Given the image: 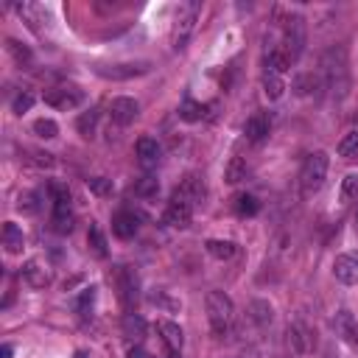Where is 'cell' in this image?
<instances>
[{"label": "cell", "mask_w": 358, "mask_h": 358, "mask_svg": "<svg viewBox=\"0 0 358 358\" xmlns=\"http://www.w3.org/2000/svg\"><path fill=\"white\" fill-rule=\"evenodd\" d=\"M148 67H151L148 62H126V64H109V67L98 64L95 73L103 76V78H112V81H126V78H134V76L148 73Z\"/></svg>", "instance_id": "9c48e42d"}, {"label": "cell", "mask_w": 358, "mask_h": 358, "mask_svg": "<svg viewBox=\"0 0 358 358\" xmlns=\"http://www.w3.org/2000/svg\"><path fill=\"white\" fill-rule=\"evenodd\" d=\"M34 134L42 137V140H53L59 134V126L50 117H39V120H34Z\"/></svg>", "instance_id": "f546056e"}, {"label": "cell", "mask_w": 358, "mask_h": 358, "mask_svg": "<svg viewBox=\"0 0 358 358\" xmlns=\"http://www.w3.org/2000/svg\"><path fill=\"white\" fill-rule=\"evenodd\" d=\"M53 196V229L59 235H67L73 229V207H70V190L62 182H50Z\"/></svg>", "instance_id": "5b68a950"}, {"label": "cell", "mask_w": 358, "mask_h": 358, "mask_svg": "<svg viewBox=\"0 0 358 358\" xmlns=\"http://www.w3.org/2000/svg\"><path fill=\"white\" fill-rule=\"evenodd\" d=\"M288 341H291L294 352H299V355L310 352V347H313V336H310V330H308L302 322H294V324L288 327Z\"/></svg>", "instance_id": "2e32d148"}, {"label": "cell", "mask_w": 358, "mask_h": 358, "mask_svg": "<svg viewBox=\"0 0 358 358\" xmlns=\"http://www.w3.org/2000/svg\"><path fill=\"white\" fill-rule=\"evenodd\" d=\"M243 134H246L249 143H263L268 137V115H263V112L252 115L243 126Z\"/></svg>", "instance_id": "e0dca14e"}, {"label": "cell", "mask_w": 358, "mask_h": 358, "mask_svg": "<svg viewBox=\"0 0 358 358\" xmlns=\"http://www.w3.org/2000/svg\"><path fill=\"white\" fill-rule=\"evenodd\" d=\"M232 299L224 294V291H210L207 294V319H210V327L215 336H224L232 324Z\"/></svg>", "instance_id": "7a4b0ae2"}, {"label": "cell", "mask_w": 358, "mask_h": 358, "mask_svg": "<svg viewBox=\"0 0 358 358\" xmlns=\"http://www.w3.org/2000/svg\"><path fill=\"white\" fill-rule=\"evenodd\" d=\"M87 241H90V246H92V252H95L98 257H106V238H103V232H101L98 227H90Z\"/></svg>", "instance_id": "836d02e7"}, {"label": "cell", "mask_w": 358, "mask_h": 358, "mask_svg": "<svg viewBox=\"0 0 358 358\" xmlns=\"http://www.w3.org/2000/svg\"><path fill=\"white\" fill-rule=\"evenodd\" d=\"M11 352H14V347H11V344H3V350H0V358H11Z\"/></svg>", "instance_id": "b9f144b4"}, {"label": "cell", "mask_w": 358, "mask_h": 358, "mask_svg": "<svg viewBox=\"0 0 358 358\" xmlns=\"http://www.w3.org/2000/svg\"><path fill=\"white\" fill-rule=\"evenodd\" d=\"M358 196V173H347L341 179V201H350Z\"/></svg>", "instance_id": "d590c367"}, {"label": "cell", "mask_w": 358, "mask_h": 358, "mask_svg": "<svg viewBox=\"0 0 358 358\" xmlns=\"http://www.w3.org/2000/svg\"><path fill=\"white\" fill-rule=\"evenodd\" d=\"M87 187H90L92 193H98V196H106V193H112V182H109V179H103V176H95V179H90V182H87Z\"/></svg>", "instance_id": "74e56055"}, {"label": "cell", "mask_w": 358, "mask_h": 358, "mask_svg": "<svg viewBox=\"0 0 358 358\" xmlns=\"http://www.w3.org/2000/svg\"><path fill=\"white\" fill-rule=\"evenodd\" d=\"M338 157H344V159L358 157V129H352V131H347V134L341 137V143H338Z\"/></svg>", "instance_id": "4316f807"}, {"label": "cell", "mask_w": 358, "mask_h": 358, "mask_svg": "<svg viewBox=\"0 0 358 358\" xmlns=\"http://www.w3.org/2000/svg\"><path fill=\"white\" fill-rule=\"evenodd\" d=\"M129 358H151V355H148L145 350H140V347H131V350H129Z\"/></svg>", "instance_id": "60d3db41"}, {"label": "cell", "mask_w": 358, "mask_h": 358, "mask_svg": "<svg viewBox=\"0 0 358 358\" xmlns=\"http://www.w3.org/2000/svg\"><path fill=\"white\" fill-rule=\"evenodd\" d=\"M257 210H260V201L252 193H241L235 199V213L238 215H257Z\"/></svg>", "instance_id": "f1b7e54d"}, {"label": "cell", "mask_w": 358, "mask_h": 358, "mask_svg": "<svg viewBox=\"0 0 358 358\" xmlns=\"http://www.w3.org/2000/svg\"><path fill=\"white\" fill-rule=\"evenodd\" d=\"M316 87H322V78L313 76V73H299V76L294 78V90H296V95H308V92L316 90Z\"/></svg>", "instance_id": "83f0119b"}, {"label": "cell", "mask_w": 358, "mask_h": 358, "mask_svg": "<svg viewBox=\"0 0 358 358\" xmlns=\"http://www.w3.org/2000/svg\"><path fill=\"white\" fill-rule=\"evenodd\" d=\"M159 333H162V341H165L168 352H179V350H182V344H185V333H182V327H179L176 322L162 319V322H159Z\"/></svg>", "instance_id": "ac0fdd59"}, {"label": "cell", "mask_w": 358, "mask_h": 358, "mask_svg": "<svg viewBox=\"0 0 358 358\" xmlns=\"http://www.w3.org/2000/svg\"><path fill=\"white\" fill-rule=\"evenodd\" d=\"M199 8H201L199 3H187V6L179 8L176 25H173V48H176V50L185 48V42H187V36H190V31H193V20H196Z\"/></svg>", "instance_id": "52a82bcc"}, {"label": "cell", "mask_w": 358, "mask_h": 358, "mask_svg": "<svg viewBox=\"0 0 358 358\" xmlns=\"http://www.w3.org/2000/svg\"><path fill=\"white\" fill-rule=\"evenodd\" d=\"M22 277H25L34 288H42V285H48V282H50V271H48V268H42V263H39V260H28V263L22 266Z\"/></svg>", "instance_id": "ffe728a7"}, {"label": "cell", "mask_w": 358, "mask_h": 358, "mask_svg": "<svg viewBox=\"0 0 358 358\" xmlns=\"http://www.w3.org/2000/svg\"><path fill=\"white\" fill-rule=\"evenodd\" d=\"M8 48H11V53H14V56H17L20 62H22V59H25V62L31 59V50H28V48H20L17 42H8Z\"/></svg>", "instance_id": "ab89813d"}, {"label": "cell", "mask_w": 358, "mask_h": 358, "mask_svg": "<svg viewBox=\"0 0 358 358\" xmlns=\"http://www.w3.org/2000/svg\"><path fill=\"white\" fill-rule=\"evenodd\" d=\"M249 316H252V322H255L257 327H266V324H271V305L263 302V299H252Z\"/></svg>", "instance_id": "cb8c5ba5"}, {"label": "cell", "mask_w": 358, "mask_h": 358, "mask_svg": "<svg viewBox=\"0 0 358 358\" xmlns=\"http://www.w3.org/2000/svg\"><path fill=\"white\" fill-rule=\"evenodd\" d=\"M319 78H322V90H327L336 101H341L347 95V90H350V70H347L344 48H330V50L322 53Z\"/></svg>", "instance_id": "6da1fadb"}, {"label": "cell", "mask_w": 358, "mask_h": 358, "mask_svg": "<svg viewBox=\"0 0 358 358\" xmlns=\"http://www.w3.org/2000/svg\"><path fill=\"white\" fill-rule=\"evenodd\" d=\"M115 285H117V294H120L123 305L131 308L137 302V274L129 266H117L115 268Z\"/></svg>", "instance_id": "30bf717a"}, {"label": "cell", "mask_w": 358, "mask_h": 358, "mask_svg": "<svg viewBox=\"0 0 358 358\" xmlns=\"http://www.w3.org/2000/svg\"><path fill=\"white\" fill-rule=\"evenodd\" d=\"M165 358H179V352H168V355H165Z\"/></svg>", "instance_id": "f6af8a7d"}, {"label": "cell", "mask_w": 358, "mask_h": 358, "mask_svg": "<svg viewBox=\"0 0 358 358\" xmlns=\"http://www.w3.org/2000/svg\"><path fill=\"white\" fill-rule=\"evenodd\" d=\"M333 327H336V333H338L350 347H358V322H355V316H352L347 308H341V310L333 316Z\"/></svg>", "instance_id": "4fadbf2b"}, {"label": "cell", "mask_w": 358, "mask_h": 358, "mask_svg": "<svg viewBox=\"0 0 358 358\" xmlns=\"http://www.w3.org/2000/svg\"><path fill=\"white\" fill-rule=\"evenodd\" d=\"M81 101H84V92L78 87H53L45 92V103H50L53 109H62V112L76 109Z\"/></svg>", "instance_id": "ba28073f"}, {"label": "cell", "mask_w": 358, "mask_h": 358, "mask_svg": "<svg viewBox=\"0 0 358 358\" xmlns=\"http://www.w3.org/2000/svg\"><path fill=\"white\" fill-rule=\"evenodd\" d=\"M204 249H207V255L210 257H215V260H229L232 255H235V243L232 241H207L204 243Z\"/></svg>", "instance_id": "603a6c76"}, {"label": "cell", "mask_w": 358, "mask_h": 358, "mask_svg": "<svg viewBox=\"0 0 358 358\" xmlns=\"http://www.w3.org/2000/svg\"><path fill=\"white\" fill-rule=\"evenodd\" d=\"M241 179H246V162L241 157H235L229 165H227V182L229 185H238Z\"/></svg>", "instance_id": "d6a6232c"}, {"label": "cell", "mask_w": 358, "mask_h": 358, "mask_svg": "<svg viewBox=\"0 0 358 358\" xmlns=\"http://www.w3.org/2000/svg\"><path fill=\"white\" fill-rule=\"evenodd\" d=\"M34 106V95L31 92H22V95H17L14 101H11V109L17 112V115H22V112H28Z\"/></svg>", "instance_id": "8d00e7d4"}, {"label": "cell", "mask_w": 358, "mask_h": 358, "mask_svg": "<svg viewBox=\"0 0 358 358\" xmlns=\"http://www.w3.org/2000/svg\"><path fill=\"white\" fill-rule=\"evenodd\" d=\"M17 207H20L22 213H36V210H39L36 193H22V196H20V201H17Z\"/></svg>", "instance_id": "f35d334b"}, {"label": "cell", "mask_w": 358, "mask_h": 358, "mask_svg": "<svg viewBox=\"0 0 358 358\" xmlns=\"http://www.w3.org/2000/svg\"><path fill=\"white\" fill-rule=\"evenodd\" d=\"M327 154L324 151H313L308 154V159L302 162V171H299V185L305 193H316L322 185H324V176H327Z\"/></svg>", "instance_id": "3957f363"}, {"label": "cell", "mask_w": 358, "mask_h": 358, "mask_svg": "<svg viewBox=\"0 0 358 358\" xmlns=\"http://www.w3.org/2000/svg\"><path fill=\"white\" fill-rule=\"evenodd\" d=\"M137 115H140V103H137L134 98H126V95L112 98V103H109V117H112L117 126H129Z\"/></svg>", "instance_id": "7c38bea8"}, {"label": "cell", "mask_w": 358, "mask_h": 358, "mask_svg": "<svg viewBox=\"0 0 358 358\" xmlns=\"http://www.w3.org/2000/svg\"><path fill=\"white\" fill-rule=\"evenodd\" d=\"M263 92H266V98H268V101L282 98V92H285V81H282V76H280V73L266 70V73H263Z\"/></svg>", "instance_id": "7402d4cb"}, {"label": "cell", "mask_w": 358, "mask_h": 358, "mask_svg": "<svg viewBox=\"0 0 358 358\" xmlns=\"http://www.w3.org/2000/svg\"><path fill=\"white\" fill-rule=\"evenodd\" d=\"M179 117L187 120V123H196V120L204 117V106L199 101H193V98H185L182 106H179Z\"/></svg>", "instance_id": "484cf974"}, {"label": "cell", "mask_w": 358, "mask_h": 358, "mask_svg": "<svg viewBox=\"0 0 358 358\" xmlns=\"http://www.w3.org/2000/svg\"><path fill=\"white\" fill-rule=\"evenodd\" d=\"M73 358H90V352H84V350H76V352H73Z\"/></svg>", "instance_id": "7bdbcfd3"}, {"label": "cell", "mask_w": 358, "mask_h": 358, "mask_svg": "<svg viewBox=\"0 0 358 358\" xmlns=\"http://www.w3.org/2000/svg\"><path fill=\"white\" fill-rule=\"evenodd\" d=\"M333 274L338 282L344 285H355L358 282V252H344L333 260Z\"/></svg>", "instance_id": "8fae6325"}, {"label": "cell", "mask_w": 358, "mask_h": 358, "mask_svg": "<svg viewBox=\"0 0 358 358\" xmlns=\"http://www.w3.org/2000/svg\"><path fill=\"white\" fill-rule=\"evenodd\" d=\"M123 333L129 336V338H143L145 336V322H143V316H137V313H126L123 316Z\"/></svg>", "instance_id": "d4e9b609"}, {"label": "cell", "mask_w": 358, "mask_h": 358, "mask_svg": "<svg viewBox=\"0 0 358 358\" xmlns=\"http://www.w3.org/2000/svg\"><path fill=\"white\" fill-rule=\"evenodd\" d=\"M305 39H308V28H305V20L299 14H291L285 20V31H282V53L288 56V62L294 64L302 50H305Z\"/></svg>", "instance_id": "277c9868"}, {"label": "cell", "mask_w": 358, "mask_h": 358, "mask_svg": "<svg viewBox=\"0 0 358 358\" xmlns=\"http://www.w3.org/2000/svg\"><path fill=\"white\" fill-rule=\"evenodd\" d=\"M3 246H6V252H11V255L22 252V246H25V235H22V229H20L14 221H6V224H3Z\"/></svg>", "instance_id": "d6986e66"}, {"label": "cell", "mask_w": 358, "mask_h": 358, "mask_svg": "<svg viewBox=\"0 0 358 358\" xmlns=\"http://www.w3.org/2000/svg\"><path fill=\"white\" fill-rule=\"evenodd\" d=\"M95 126H98V109H90V112H84L78 117V131L84 137H92L95 134Z\"/></svg>", "instance_id": "1f68e13d"}, {"label": "cell", "mask_w": 358, "mask_h": 358, "mask_svg": "<svg viewBox=\"0 0 358 358\" xmlns=\"http://www.w3.org/2000/svg\"><path fill=\"white\" fill-rule=\"evenodd\" d=\"M235 358H257V355H255V352L249 350V352H241V355H235Z\"/></svg>", "instance_id": "ee69618b"}, {"label": "cell", "mask_w": 358, "mask_h": 358, "mask_svg": "<svg viewBox=\"0 0 358 358\" xmlns=\"http://www.w3.org/2000/svg\"><path fill=\"white\" fill-rule=\"evenodd\" d=\"M190 218H193V204H190L187 199H182V196H176V193H173V199H171V201H168V207H165L162 221H165L168 227L185 229V227L190 224Z\"/></svg>", "instance_id": "8992f818"}, {"label": "cell", "mask_w": 358, "mask_h": 358, "mask_svg": "<svg viewBox=\"0 0 358 358\" xmlns=\"http://www.w3.org/2000/svg\"><path fill=\"white\" fill-rule=\"evenodd\" d=\"M92 302H95V285H90V288H84L76 299H73V308L81 313V316H87L90 310H92Z\"/></svg>", "instance_id": "4dcf8cb0"}, {"label": "cell", "mask_w": 358, "mask_h": 358, "mask_svg": "<svg viewBox=\"0 0 358 358\" xmlns=\"http://www.w3.org/2000/svg\"><path fill=\"white\" fill-rule=\"evenodd\" d=\"M157 190H159V182H157L154 176H143V179L134 185V193H137V196H143V199L157 196Z\"/></svg>", "instance_id": "e575fe53"}, {"label": "cell", "mask_w": 358, "mask_h": 358, "mask_svg": "<svg viewBox=\"0 0 358 358\" xmlns=\"http://www.w3.org/2000/svg\"><path fill=\"white\" fill-rule=\"evenodd\" d=\"M137 229H140V218H137L134 213H129V210L115 213V218H112V232H115L120 241L134 238V235H137Z\"/></svg>", "instance_id": "5bb4252c"}, {"label": "cell", "mask_w": 358, "mask_h": 358, "mask_svg": "<svg viewBox=\"0 0 358 358\" xmlns=\"http://www.w3.org/2000/svg\"><path fill=\"white\" fill-rule=\"evenodd\" d=\"M159 154H162V148L154 137H140L137 140V159H140L143 168H154L159 162Z\"/></svg>", "instance_id": "9a60e30c"}, {"label": "cell", "mask_w": 358, "mask_h": 358, "mask_svg": "<svg viewBox=\"0 0 358 358\" xmlns=\"http://www.w3.org/2000/svg\"><path fill=\"white\" fill-rule=\"evenodd\" d=\"M176 196H182V199H187L193 207L201 201V196H204V185L196 179V176H187L179 187H176Z\"/></svg>", "instance_id": "44dd1931"}]
</instances>
